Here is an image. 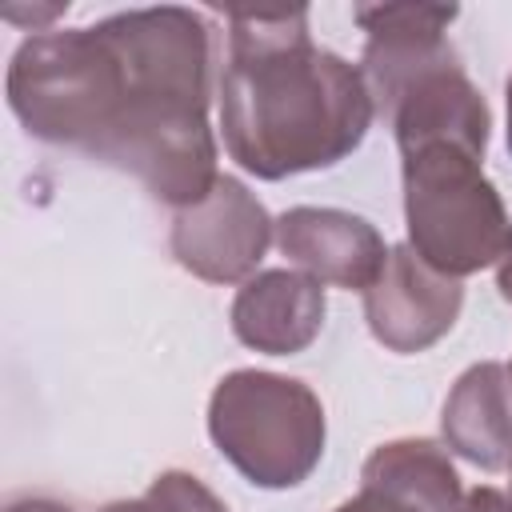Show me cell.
I'll return each instance as SVG.
<instances>
[{
  "label": "cell",
  "mask_w": 512,
  "mask_h": 512,
  "mask_svg": "<svg viewBox=\"0 0 512 512\" xmlns=\"http://www.w3.org/2000/svg\"><path fill=\"white\" fill-rule=\"evenodd\" d=\"M212 60L216 36L196 8H132L28 36L4 88L28 136L124 168L180 212L220 176L208 124Z\"/></svg>",
  "instance_id": "obj_1"
},
{
  "label": "cell",
  "mask_w": 512,
  "mask_h": 512,
  "mask_svg": "<svg viewBox=\"0 0 512 512\" xmlns=\"http://www.w3.org/2000/svg\"><path fill=\"white\" fill-rule=\"evenodd\" d=\"M376 120L364 72L316 48L308 8L228 12L220 132L256 180L320 172L352 156Z\"/></svg>",
  "instance_id": "obj_2"
},
{
  "label": "cell",
  "mask_w": 512,
  "mask_h": 512,
  "mask_svg": "<svg viewBox=\"0 0 512 512\" xmlns=\"http://www.w3.org/2000/svg\"><path fill=\"white\" fill-rule=\"evenodd\" d=\"M408 248L436 272L460 280L500 264L512 220L484 176V152L456 140H428L400 152Z\"/></svg>",
  "instance_id": "obj_3"
},
{
  "label": "cell",
  "mask_w": 512,
  "mask_h": 512,
  "mask_svg": "<svg viewBox=\"0 0 512 512\" xmlns=\"http://www.w3.org/2000/svg\"><path fill=\"white\" fill-rule=\"evenodd\" d=\"M208 436L216 452L256 488L304 484L328 440L320 396L292 376L236 368L208 396Z\"/></svg>",
  "instance_id": "obj_4"
},
{
  "label": "cell",
  "mask_w": 512,
  "mask_h": 512,
  "mask_svg": "<svg viewBox=\"0 0 512 512\" xmlns=\"http://www.w3.org/2000/svg\"><path fill=\"white\" fill-rule=\"evenodd\" d=\"M272 240L276 220L236 176H216L212 192L200 204L172 216L168 236L176 264L208 284L252 280Z\"/></svg>",
  "instance_id": "obj_5"
},
{
  "label": "cell",
  "mask_w": 512,
  "mask_h": 512,
  "mask_svg": "<svg viewBox=\"0 0 512 512\" xmlns=\"http://www.w3.org/2000/svg\"><path fill=\"white\" fill-rule=\"evenodd\" d=\"M352 16L368 36L360 72L372 92L376 116H388V108L412 80L448 60H460V52L444 36L460 16L456 4H360L352 8Z\"/></svg>",
  "instance_id": "obj_6"
},
{
  "label": "cell",
  "mask_w": 512,
  "mask_h": 512,
  "mask_svg": "<svg viewBox=\"0 0 512 512\" xmlns=\"http://www.w3.org/2000/svg\"><path fill=\"white\" fill-rule=\"evenodd\" d=\"M464 308L460 280L428 268L408 244L388 248L384 272L364 292V320L368 332L400 356L424 352L452 332Z\"/></svg>",
  "instance_id": "obj_7"
},
{
  "label": "cell",
  "mask_w": 512,
  "mask_h": 512,
  "mask_svg": "<svg viewBox=\"0 0 512 512\" xmlns=\"http://www.w3.org/2000/svg\"><path fill=\"white\" fill-rule=\"evenodd\" d=\"M276 248L312 280L348 292H368L388 260V244L376 224L344 208L312 204L288 208L276 220Z\"/></svg>",
  "instance_id": "obj_8"
},
{
  "label": "cell",
  "mask_w": 512,
  "mask_h": 512,
  "mask_svg": "<svg viewBox=\"0 0 512 512\" xmlns=\"http://www.w3.org/2000/svg\"><path fill=\"white\" fill-rule=\"evenodd\" d=\"M324 284L296 268H264L240 284L232 300V332L264 356H296L324 328Z\"/></svg>",
  "instance_id": "obj_9"
},
{
  "label": "cell",
  "mask_w": 512,
  "mask_h": 512,
  "mask_svg": "<svg viewBox=\"0 0 512 512\" xmlns=\"http://www.w3.org/2000/svg\"><path fill=\"white\" fill-rule=\"evenodd\" d=\"M396 132V148H416L428 140H456L476 152H488V128L492 112L480 96V88L468 80L460 60H448L420 80H412L400 100L384 116Z\"/></svg>",
  "instance_id": "obj_10"
},
{
  "label": "cell",
  "mask_w": 512,
  "mask_h": 512,
  "mask_svg": "<svg viewBox=\"0 0 512 512\" xmlns=\"http://www.w3.org/2000/svg\"><path fill=\"white\" fill-rule=\"evenodd\" d=\"M440 432H444V444L460 460L484 472L512 468V372L508 364L480 360L464 368L444 400Z\"/></svg>",
  "instance_id": "obj_11"
},
{
  "label": "cell",
  "mask_w": 512,
  "mask_h": 512,
  "mask_svg": "<svg viewBox=\"0 0 512 512\" xmlns=\"http://www.w3.org/2000/svg\"><path fill=\"white\" fill-rule=\"evenodd\" d=\"M360 488L392 500L404 512H456L464 496L448 448L424 436H404L372 448L360 468Z\"/></svg>",
  "instance_id": "obj_12"
},
{
  "label": "cell",
  "mask_w": 512,
  "mask_h": 512,
  "mask_svg": "<svg viewBox=\"0 0 512 512\" xmlns=\"http://www.w3.org/2000/svg\"><path fill=\"white\" fill-rule=\"evenodd\" d=\"M100 512H228V504L204 484L196 480L192 472H180V468H168L160 472L144 496H132V500H112L104 504Z\"/></svg>",
  "instance_id": "obj_13"
},
{
  "label": "cell",
  "mask_w": 512,
  "mask_h": 512,
  "mask_svg": "<svg viewBox=\"0 0 512 512\" xmlns=\"http://www.w3.org/2000/svg\"><path fill=\"white\" fill-rule=\"evenodd\" d=\"M456 512H512V496H504L500 488L480 484V488H472L468 496H460Z\"/></svg>",
  "instance_id": "obj_14"
},
{
  "label": "cell",
  "mask_w": 512,
  "mask_h": 512,
  "mask_svg": "<svg viewBox=\"0 0 512 512\" xmlns=\"http://www.w3.org/2000/svg\"><path fill=\"white\" fill-rule=\"evenodd\" d=\"M336 512H404V508H396L392 500H384V496H376V492H364V488H360V496L344 500Z\"/></svg>",
  "instance_id": "obj_15"
},
{
  "label": "cell",
  "mask_w": 512,
  "mask_h": 512,
  "mask_svg": "<svg viewBox=\"0 0 512 512\" xmlns=\"http://www.w3.org/2000/svg\"><path fill=\"white\" fill-rule=\"evenodd\" d=\"M4 512H72V508H68V504H56V500H44V496H32V500L8 504Z\"/></svg>",
  "instance_id": "obj_16"
},
{
  "label": "cell",
  "mask_w": 512,
  "mask_h": 512,
  "mask_svg": "<svg viewBox=\"0 0 512 512\" xmlns=\"http://www.w3.org/2000/svg\"><path fill=\"white\" fill-rule=\"evenodd\" d=\"M496 288H500V296L512 304V240H508V248H504V256H500V264H496Z\"/></svg>",
  "instance_id": "obj_17"
},
{
  "label": "cell",
  "mask_w": 512,
  "mask_h": 512,
  "mask_svg": "<svg viewBox=\"0 0 512 512\" xmlns=\"http://www.w3.org/2000/svg\"><path fill=\"white\" fill-rule=\"evenodd\" d=\"M504 100H508V152H512V76H508V88H504Z\"/></svg>",
  "instance_id": "obj_18"
},
{
  "label": "cell",
  "mask_w": 512,
  "mask_h": 512,
  "mask_svg": "<svg viewBox=\"0 0 512 512\" xmlns=\"http://www.w3.org/2000/svg\"><path fill=\"white\" fill-rule=\"evenodd\" d=\"M508 372H512V368H508Z\"/></svg>",
  "instance_id": "obj_19"
}]
</instances>
